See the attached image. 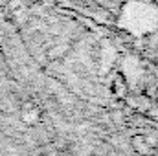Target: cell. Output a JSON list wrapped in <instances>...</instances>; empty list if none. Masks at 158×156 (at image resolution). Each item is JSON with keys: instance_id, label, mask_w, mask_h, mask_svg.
Here are the masks:
<instances>
[{"instance_id": "cell-2", "label": "cell", "mask_w": 158, "mask_h": 156, "mask_svg": "<svg viewBox=\"0 0 158 156\" xmlns=\"http://www.w3.org/2000/svg\"><path fill=\"white\" fill-rule=\"evenodd\" d=\"M112 92H114V96L119 97V99L127 97V84H125V81L121 77H116V81L112 83Z\"/></svg>"}, {"instance_id": "cell-1", "label": "cell", "mask_w": 158, "mask_h": 156, "mask_svg": "<svg viewBox=\"0 0 158 156\" xmlns=\"http://www.w3.org/2000/svg\"><path fill=\"white\" fill-rule=\"evenodd\" d=\"M132 147H134V151H138V154H149L151 151H153V147L145 142V138H143V134L142 136H134L132 138Z\"/></svg>"}, {"instance_id": "cell-3", "label": "cell", "mask_w": 158, "mask_h": 156, "mask_svg": "<svg viewBox=\"0 0 158 156\" xmlns=\"http://www.w3.org/2000/svg\"><path fill=\"white\" fill-rule=\"evenodd\" d=\"M66 50H68L66 46H59V48H53L48 55H50V59H57V57H61L63 53H66Z\"/></svg>"}]
</instances>
